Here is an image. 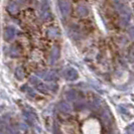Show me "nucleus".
<instances>
[{"instance_id": "2", "label": "nucleus", "mask_w": 134, "mask_h": 134, "mask_svg": "<svg viewBox=\"0 0 134 134\" xmlns=\"http://www.w3.org/2000/svg\"><path fill=\"white\" fill-rule=\"evenodd\" d=\"M59 7H60V13L64 17H67L70 15L72 7L69 0H59Z\"/></svg>"}, {"instance_id": "15", "label": "nucleus", "mask_w": 134, "mask_h": 134, "mask_svg": "<svg viewBox=\"0 0 134 134\" xmlns=\"http://www.w3.org/2000/svg\"><path fill=\"white\" fill-rule=\"evenodd\" d=\"M66 98L69 101H74L77 98V93L75 91H69V92H67V94H66Z\"/></svg>"}, {"instance_id": "10", "label": "nucleus", "mask_w": 134, "mask_h": 134, "mask_svg": "<svg viewBox=\"0 0 134 134\" xmlns=\"http://www.w3.org/2000/svg\"><path fill=\"white\" fill-rule=\"evenodd\" d=\"M6 9L10 14H15L18 12L19 6H18V4H17L16 2H14V1H9L6 6Z\"/></svg>"}, {"instance_id": "7", "label": "nucleus", "mask_w": 134, "mask_h": 134, "mask_svg": "<svg viewBox=\"0 0 134 134\" xmlns=\"http://www.w3.org/2000/svg\"><path fill=\"white\" fill-rule=\"evenodd\" d=\"M78 77H79L78 72H77L75 69H73V68H69V69L66 70V72H65V78H66L68 81L77 80Z\"/></svg>"}, {"instance_id": "5", "label": "nucleus", "mask_w": 134, "mask_h": 134, "mask_svg": "<svg viewBox=\"0 0 134 134\" xmlns=\"http://www.w3.org/2000/svg\"><path fill=\"white\" fill-rule=\"evenodd\" d=\"M16 34V30L13 26H7L4 29V32H3V37L6 41H11L14 38Z\"/></svg>"}, {"instance_id": "8", "label": "nucleus", "mask_w": 134, "mask_h": 134, "mask_svg": "<svg viewBox=\"0 0 134 134\" xmlns=\"http://www.w3.org/2000/svg\"><path fill=\"white\" fill-rule=\"evenodd\" d=\"M77 13L81 17H85L89 14V8L87 7V5H85L84 3H80L78 6H77Z\"/></svg>"}, {"instance_id": "20", "label": "nucleus", "mask_w": 134, "mask_h": 134, "mask_svg": "<svg viewBox=\"0 0 134 134\" xmlns=\"http://www.w3.org/2000/svg\"><path fill=\"white\" fill-rule=\"evenodd\" d=\"M128 129H132V131H133V134H134V124H132L130 127L128 128Z\"/></svg>"}, {"instance_id": "13", "label": "nucleus", "mask_w": 134, "mask_h": 134, "mask_svg": "<svg viewBox=\"0 0 134 134\" xmlns=\"http://www.w3.org/2000/svg\"><path fill=\"white\" fill-rule=\"evenodd\" d=\"M34 87L36 88V90L37 91H40V93H47V90H48V87H47V85H44L43 83H41V82H38Z\"/></svg>"}, {"instance_id": "4", "label": "nucleus", "mask_w": 134, "mask_h": 134, "mask_svg": "<svg viewBox=\"0 0 134 134\" xmlns=\"http://www.w3.org/2000/svg\"><path fill=\"white\" fill-rule=\"evenodd\" d=\"M52 17V13L49 11V7L47 1H44V3L42 4V6L40 8V19L42 21H47Z\"/></svg>"}, {"instance_id": "14", "label": "nucleus", "mask_w": 134, "mask_h": 134, "mask_svg": "<svg viewBox=\"0 0 134 134\" xmlns=\"http://www.w3.org/2000/svg\"><path fill=\"white\" fill-rule=\"evenodd\" d=\"M47 36H48V37L54 38V37H57V36H58L59 31H58V29H57V28H54V27H51V28H48V29H47Z\"/></svg>"}, {"instance_id": "18", "label": "nucleus", "mask_w": 134, "mask_h": 134, "mask_svg": "<svg viewBox=\"0 0 134 134\" xmlns=\"http://www.w3.org/2000/svg\"><path fill=\"white\" fill-rule=\"evenodd\" d=\"M130 59L132 62H134V47L131 48V51H130Z\"/></svg>"}, {"instance_id": "12", "label": "nucleus", "mask_w": 134, "mask_h": 134, "mask_svg": "<svg viewBox=\"0 0 134 134\" xmlns=\"http://www.w3.org/2000/svg\"><path fill=\"white\" fill-rule=\"evenodd\" d=\"M14 75H15V78H16V79L22 80V79L25 77V71H24V69L22 67H18V68H16Z\"/></svg>"}, {"instance_id": "1", "label": "nucleus", "mask_w": 134, "mask_h": 134, "mask_svg": "<svg viewBox=\"0 0 134 134\" xmlns=\"http://www.w3.org/2000/svg\"><path fill=\"white\" fill-rule=\"evenodd\" d=\"M115 8L117 9V11L123 16V17H126V18H130V10L124 3H122L119 0H115L114 2Z\"/></svg>"}, {"instance_id": "11", "label": "nucleus", "mask_w": 134, "mask_h": 134, "mask_svg": "<svg viewBox=\"0 0 134 134\" xmlns=\"http://www.w3.org/2000/svg\"><path fill=\"white\" fill-rule=\"evenodd\" d=\"M58 109H59L60 112L66 114V113H69L71 111V106L68 104L67 102H60L58 105Z\"/></svg>"}, {"instance_id": "17", "label": "nucleus", "mask_w": 134, "mask_h": 134, "mask_svg": "<svg viewBox=\"0 0 134 134\" xmlns=\"http://www.w3.org/2000/svg\"><path fill=\"white\" fill-rule=\"evenodd\" d=\"M128 34H129V35L134 40V25L129 27V29H128Z\"/></svg>"}, {"instance_id": "3", "label": "nucleus", "mask_w": 134, "mask_h": 134, "mask_svg": "<svg viewBox=\"0 0 134 134\" xmlns=\"http://www.w3.org/2000/svg\"><path fill=\"white\" fill-rule=\"evenodd\" d=\"M36 76H38L40 78L44 79L47 82H54L58 78L55 72H54V71H40V72L36 73Z\"/></svg>"}, {"instance_id": "16", "label": "nucleus", "mask_w": 134, "mask_h": 134, "mask_svg": "<svg viewBox=\"0 0 134 134\" xmlns=\"http://www.w3.org/2000/svg\"><path fill=\"white\" fill-rule=\"evenodd\" d=\"M22 90H25V92H26L27 94L29 95V96H31V97H34L35 96V93H34V91L31 89V88H29L28 86H24V87H22Z\"/></svg>"}, {"instance_id": "19", "label": "nucleus", "mask_w": 134, "mask_h": 134, "mask_svg": "<svg viewBox=\"0 0 134 134\" xmlns=\"http://www.w3.org/2000/svg\"><path fill=\"white\" fill-rule=\"evenodd\" d=\"M48 88H49L52 91H54V92H55V91H57V89H58L57 85H54V84H52V85H51V86H49Z\"/></svg>"}, {"instance_id": "9", "label": "nucleus", "mask_w": 134, "mask_h": 134, "mask_svg": "<svg viewBox=\"0 0 134 134\" xmlns=\"http://www.w3.org/2000/svg\"><path fill=\"white\" fill-rule=\"evenodd\" d=\"M20 53H21V48L17 44H12L11 47H9V51H8V54L11 58H17L20 54Z\"/></svg>"}, {"instance_id": "6", "label": "nucleus", "mask_w": 134, "mask_h": 134, "mask_svg": "<svg viewBox=\"0 0 134 134\" xmlns=\"http://www.w3.org/2000/svg\"><path fill=\"white\" fill-rule=\"evenodd\" d=\"M59 58H60V48H59V47L54 46V47H53L52 51H51L48 63L51 65H54V64H55V62L59 60Z\"/></svg>"}]
</instances>
